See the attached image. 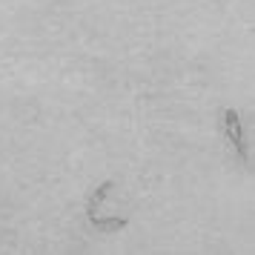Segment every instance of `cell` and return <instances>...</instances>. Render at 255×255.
I'll list each match as a JSON object with an SVG mask.
<instances>
[{
	"label": "cell",
	"mask_w": 255,
	"mask_h": 255,
	"mask_svg": "<svg viewBox=\"0 0 255 255\" xmlns=\"http://www.w3.org/2000/svg\"><path fill=\"white\" fill-rule=\"evenodd\" d=\"M112 186H115V181H104V184H101L92 195H89V201H86V218L98 215V207H101V204H104V198L112 192Z\"/></svg>",
	"instance_id": "2"
},
{
	"label": "cell",
	"mask_w": 255,
	"mask_h": 255,
	"mask_svg": "<svg viewBox=\"0 0 255 255\" xmlns=\"http://www.w3.org/2000/svg\"><path fill=\"white\" fill-rule=\"evenodd\" d=\"M224 132H227L230 143L235 146V152H238V161L247 163L250 161V158H247V140H244V129H241V121H238V112H235V109H227V112H224Z\"/></svg>",
	"instance_id": "1"
},
{
	"label": "cell",
	"mask_w": 255,
	"mask_h": 255,
	"mask_svg": "<svg viewBox=\"0 0 255 255\" xmlns=\"http://www.w3.org/2000/svg\"><path fill=\"white\" fill-rule=\"evenodd\" d=\"M89 224L98 227V230H124V227H129L127 218H98V215H92Z\"/></svg>",
	"instance_id": "3"
}]
</instances>
